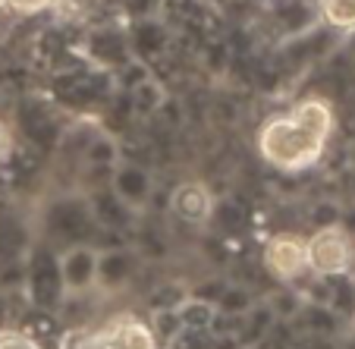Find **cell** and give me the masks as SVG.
Wrapping results in <instances>:
<instances>
[{"mask_svg":"<svg viewBox=\"0 0 355 349\" xmlns=\"http://www.w3.org/2000/svg\"><path fill=\"white\" fill-rule=\"evenodd\" d=\"M327 151V139L315 135L309 126H302L293 114H277L261 123L258 129V155L264 164L283 173H299V170L315 167Z\"/></svg>","mask_w":355,"mask_h":349,"instance_id":"cell-1","label":"cell"},{"mask_svg":"<svg viewBox=\"0 0 355 349\" xmlns=\"http://www.w3.org/2000/svg\"><path fill=\"white\" fill-rule=\"evenodd\" d=\"M305 262H309V274L321 277V280H336L346 277L355 268V239L343 223H327L318 227L315 233L305 239Z\"/></svg>","mask_w":355,"mask_h":349,"instance_id":"cell-2","label":"cell"},{"mask_svg":"<svg viewBox=\"0 0 355 349\" xmlns=\"http://www.w3.org/2000/svg\"><path fill=\"white\" fill-rule=\"evenodd\" d=\"M67 349H161L151 324L139 318H110L101 327L79 330L67 340Z\"/></svg>","mask_w":355,"mask_h":349,"instance_id":"cell-3","label":"cell"},{"mask_svg":"<svg viewBox=\"0 0 355 349\" xmlns=\"http://www.w3.org/2000/svg\"><path fill=\"white\" fill-rule=\"evenodd\" d=\"M264 268L274 280L280 283H295L309 274V262H305V236L295 233H277L268 239L261 255Z\"/></svg>","mask_w":355,"mask_h":349,"instance_id":"cell-4","label":"cell"},{"mask_svg":"<svg viewBox=\"0 0 355 349\" xmlns=\"http://www.w3.org/2000/svg\"><path fill=\"white\" fill-rule=\"evenodd\" d=\"M98 255L101 252L88 242H76V246L63 248L57 264H60V280L67 296H85L88 289L98 287Z\"/></svg>","mask_w":355,"mask_h":349,"instance_id":"cell-5","label":"cell"},{"mask_svg":"<svg viewBox=\"0 0 355 349\" xmlns=\"http://www.w3.org/2000/svg\"><path fill=\"white\" fill-rule=\"evenodd\" d=\"M214 195L205 182L198 180H186L170 192V214L176 221L189 223V227H205L214 217Z\"/></svg>","mask_w":355,"mask_h":349,"instance_id":"cell-6","label":"cell"},{"mask_svg":"<svg viewBox=\"0 0 355 349\" xmlns=\"http://www.w3.org/2000/svg\"><path fill=\"white\" fill-rule=\"evenodd\" d=\"M110 192L126 205L129 211H141L151 202V192H155V182L151 173L139 164H116L114 176H110Z\"/></svg>","mask_w":355,"mask_h":349,"instance_id":"cell-7","label":"cell"},{"mask_svg":"<svg viewBox=\"0 0 355 349\" xmlns=\"http://www.w3.org/2000/svg\"><path fill=\"white\" fill-rule=\"evenodd\" d=\"M63 280H60V264L57 258H47L44 262H35L32 274H28V299H32L38 309H57L63 303Z\"/></svg>","mask_w":355,"mask_h":349,"instance_id":"cell-8","label":"cell"},{"mask_svg":"<svg viewBox=\"0 0 355 349\" xmlns=\"http://www.w3.org/2000/svg\"><path fill=\"white\" fill-rule=\"evenodd\" d=\"M94 223L88 202H76V198H63L51 208V233L69 239V246L79 242V236Z\"/></svg>","mask_w":355,"mask_h":349,"instance_id":"cell-9","label":"cell"},{"mask_svg":"<svg viewBox=\"0 0 355 349\" xmlns=\"http://www.w3.org/2000/svg\"><path fill=\"white\" fill-rule=\"evenodd\" d=\"M88 51H92V60L98 67L120 69V67H129L132 41H126V35H120V32H94L88 38Z\"/></svg>","mask_w":355,"mask_h":349,"instance_id":"cell-10","label":"cell"},{"mask_svg":"<svg viewBox=\"0 0 355 349\" xmlns=\"http://www.w3.org/2000/svg\"><path fill=\"white\" fill-rule=\"evenodd\" d=\"M129 277H132V255L129 252L114 248V252H101L98 255V287H123V283H129Z\"/></svg>","mask_w":355,"mask_h":349,"instance_id":"cell-11","label":"cell"},{"mask_svg":"<svg viewBox=\"0 0 355 349\" xmlns=\"http://www.w3.org/2000/svg\"><path fill=\"white\" fill-rule=\"evenodd\" d=\"M318 16L336 32L355 28V0H318Z\"/></svg>","mask_w":355,"mask_h":349,"instance_id":"cell-12","label":"cell"},{"mask_svg":"<svg viewBox=\"0 0 355 349\" xmlns=\"http://www.w3.org/2000/svg\"><path fill=\"white\" fill-rule=\"evenodd\" d=\"M176 312H180V321L186 330H208L211 321H214V309H211L208 303H192Z\"/></svg>","mask_w":355,"mask_h":349,"instance_id":"cell-13","label":"cell"},{"mask_svg":"<svg viewBox=\"0 0 355 349\" xmlns=\"http://www.w3.org/2000/svg\"><path fill=\"white\" fill-rule=\"evenodd\" d=\"M132 101L139 104L141 110H155L157 104L164 101V88H161V82H155L151 76H145V79H141L139 85L132 88Z\"/></svg>","mask_w":355,"mask_h":349,"instance_id":"cell-14","label":"cell"},{"mask_svg":"<svg viewBox=\"0 0 355 349\" xmlns=\"http://www.w3.org/2000/svg\"><path fill=\"white\" fill-rule=\"evenodd\" d=\"M85 158L92 164H114L116 161V148H114V142L110 139H94L92 145H88Z\"/></svg>","mask_w":355,"mask_h":349,"instance_id":"cell-15","label":"cell"},{"mask_svg":"<svg viewBox=\"0 0 355 349\" xmlns=\"http://www.w3.org/2000/svg\"><path fill=\"white\" fill-rule=\"evenodd\" d=\"M0 349H41L32 337L26 334H13V330H3L0 334Z\"/></svg>","mask_w":355,"mask_h":349,"instance_id":"cell-16","label":"cell"},{"mask_svg":"<svg viewBox=\"0 0 355 349\" xmlns=\"http://www.w3.org/2000/svg\"><path fill=\"white\" fill-rule=\"evenodd\" d=\"M10 151H13V133H10L7 123L0 120V164L10 158Z\"/></svg>","mask_w":355,"mask_h":349,"instance_id":"cell-17","label":"cell"},{"mask_svg":"<svg viewBox=\"0 0 355 349\" xmlns=\"http://www.w3.org/2000/svg\"><path fill=\"white\" fill-rule=\"evenodd\" d=\"M13 7V0H0V10H10Z\"/></svg>","mask_w":355,"mask_h":349,"instance_id":"cell-18","label":"cell"},{"mask_svg":"<svg viewBox=\"0 0 355 349\" xmlns=\"http://www.w3.org/2000/svg\"><path fill=\"white\" fill-rule=\"evenodd\" d=\"M352 287H355V283H352Z\"/></svg>","mask_w":355,"mask_h":349,"instance_id":"cell-19","label":"cell"}]
</instances>
